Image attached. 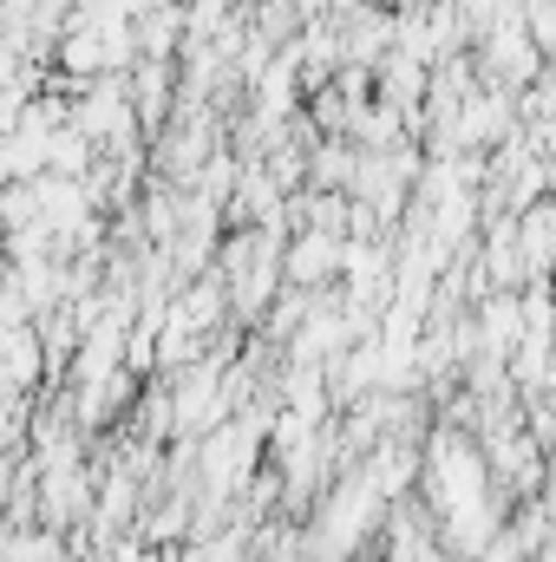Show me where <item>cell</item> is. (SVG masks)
I'll return each mask as SVG.
<instances>
[{
    "label": "cell",
    "mask_w": 556,
    "mask_h": 562,
    "mask_svg": "<svg viewBox=\"0 0 556 562\" xmlns=\"http://www.w3.org/2000/svg\"><path fill=\"white\" fill-rule=\"evenodd\" d=\"M281 288H301V294L341 288V243L334 236H314V229H294L281 243Z\"/></svg>",
    "instance_id": "obj_1"
},
{
    "label": "cell",
    "mask_w": 556,
    "mask_h": 562,
    "mask_svg": "<svg viewBox=\"0 0 556 562\" xmlns=\"http://www.w3.org/2000/svg\"><path fill=\"white\" fill-rule=\"evenodd\" d=\"M33 393H46L40 340H33V321H13V327H0V406H20Z\"/></svg>",
    "instance_id": "obj_2"
},
{
    "label": "cell",
    "mask_w": 556,
    "mask_h": 562,
    "mask_svg": "<svg viewBox=\"0 0 556 562\" xmlns=\"http://www.w3.org/2000/svg\"><path fill=\"white\" fill-rule=\"evenodd\" d=\"M125 99H132V119H138L144 144L157 138L177 112V66H157V59H138L125 72Z\"/></svg>",
    "instance_id": "obj_3"
},
{
    "label": "cell",
    "mask_w": 556,
    "mask_h": 562,
    "mask_svg": "<svg viewBox=\"0 0 556 562\" xmlns=\"http://www.w3.org/2000/svg\"><path fill=\"white\" fill-rule=\"evenodd\" d=\"M132 40H138V59H157V66H177L184 53V7H144L132 20Z\"/></svg>",
    "instance_id": "obj_4"
},
{
    "label": "cell",
    "mask_w": 556,
    "mask_h": 562,
    "mask_svg": "<svg viewBox=\"0 0 556 562\" xmlns=\"http://www.w3.org/2000/svg\"><path fill=\"white\" fill-rule=\"evenodd\" d=\"M354 164H360V150L347 138H321L308 150V177H301V190H334V196H347L354 190Z\"/></svg>",
    "instance_id": "obj_5"
},
{
    "label": "cell",
    "mask_w": 556,
    "mask_h": 562,
    "mask_svg": "<svg viewBox=\"0 0 556 562\" xmlns=\"http://www.w3.org/2000/svg\"><path fill=\"white\" fill-rule=\"evenodd\" d=\"M7 484H13V458H0V517H7Z\"/></svg>",
    "instance_id": "obj_6"
}]
</instances>
